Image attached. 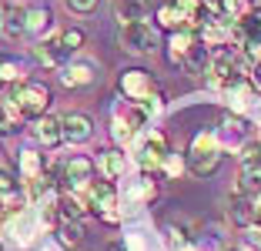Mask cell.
Listing matches in <instances>:
<instances>
[{
	"instance_id": "cell-14",
	"label": "cell",
	"mask_w": 261,
	"mask_h": 251,
	"mask_svg": "<svg viewBox=\"0 0 261 251\" xmlns=\"http://www.w3.org/2000/svg\"><path fill=\"white\" fill-rule=\"evenodd\" d=\"M61 124H64V141H70V144H84V141H91V134H94V121L87 114H77V111L64 114Z\"/></svg>"
},
{
	"instance_id": "cell-17",
	"label": "cell",
	"mask_w": 261,
	"mask_h": 251,
	"mask_svg": "<svg viewBox=\"0 0 261 251\" xmlns=\"http://www.w3.org/2000/svg\"><path fill=\"white\" fill-rule=\"evenodd\" d=\"M34 134H37V141L40 144H47V147H57V144H64V124H61V117H40L37 121V128H34Z\"/></svg>"
},
{
	"instance_id": "cell-5",
	"label": "cell",
	"mask_w": 261,
	"mask_h": 251,
	"mask_svg": "<svg viewBox=\"0 0 261 251\" xmlns=\"http://www.w3.org/2000/svg\"><path fill=\"white\" fill-rule=\"evenodd\" d=\"M121 47L127 54H154L158 51V31L147 20H121Z\"/></svg>"
},
{
	"instance_id": "cell-26",
	"label": "cell",
	"mask_w": 261,
	"mask_h": 251,
	"mask_svg": "<svg viewBox=\"0 0 261 251\" xmlns=\"http://www.w3.org/2000/svg\"><path fill=\"white\" fill-rule=\"evenodd\" d=\"M50 20H54V14L47 7H40V4L37 7H27V34H31V37H40V34L50 27Z\"/></svg>"
},
{
	"instance_id": "cell-24",
	"label": "cell",
	"mask_w": 261,
	"mask_h": 251,
	"mask_svg": "<svg viewBox=\"0 0 261 251\" xmlns=\"http://www.w3.org/2000/svg\"><path fill=\"white\" fill-rule=\"evenodd\" d=\"M245 137H248V121H245V117H234V114L224 117L221 137H218V141H221V147L224 144H234V141H245Z\"/></svg>"
},
{
	"instance_id": "cell-18",
	"label": "cell",
	"mask_w": 261,
	"mask_h": 251,
	"mask_svg": "<svg viewBox=\"0 0 261 251\" xmlns=\"http://www.w3.org/2000/svg\"><path fill=\"white\" fill-rule=\"evenodd\" d=\"M97 167L104 171L108 181L121 178L124 174V154H121V147H104V151H97Z\"/></svg>"
},
{
	"instance_id": "cell-27",
	"label": "cell",
	"mask_w": 261,
	"mask_h": 251,
	"mask_svg": "<svg viewBox=\"0 0 261 251\" xmlns=\"http://www.w3.org/2000/svg\"><path fill=\"white\" fill-rule=\"evenodd\" d=\"M61 238H64V244H81L87 238V231H84V224H81V218H67L61 224Z\"/></svg>"
},
{
	"instance_id": "cell-16",
	"label": "cell",
	"mask_w": 261,
	"mask_h": 251,
	"mask_svg": "<svg viewBox=\"0 0 261 251\" xmlns=\"http://www.w3.org/2000/svg\"><path fill=\"white\" fill-rule=\"evenodd\" d=\"M23 205V188L14 174L7 171H0V208H7V211H20Z\"/></svg>"
},
{
	"instance_id": "cell-8",
	"label": "cell",
	"mask_w": 261,
	"mask_h": 251,
	"mask_svg": "<svg viewBox=\"0 0 261 251\" xmlns=\"http://www.w3.org/2000/svg\"><path fill=\"white\" fill-rule=\"evenodd\" d=\"M61 178H64V188H67V191L87 188V184L94 181V161L84 158V154H74L70 161H64Z\"/></svg>"
},
{
	"instance_id": "cell-6",
	"label": "cell",
	"mask_w": 261,
	"mask_h": 251,
	"mask_svg": "<svg viewBox=\"0 0 261 251\" xmlns=\"http://www.w3.org/2000/svg\"><path fill=\"white\" fill-rule=\"evenodd\" d=\"M117 91H121L124 101H130V104H144V101L154 94V81H151V74H147L144 67H127V70H121Z\"/></svg>"
},
{
	"instance_id": "cell-35",
	"label": "cell",
	"mask_w": 261,
	"mask_h": 251,
	"mask_svg": "<svg viewBox=\"0 0 261 251\" xmlns=\"http://www.w3.org/2000/svg\"><path fill=\"white\" fill-rule=\"evenodd\" d=\"M104 251H130V248H127V241H108Z\"/></svg>"
},
{
	"instance_id": "cell-25",
	"label": "cell",
	"mask_w": 261,
	"mask_h": 251,
	"mask_svg": "<svg viewBox=\"0 0 261 251\" xmlns=\"http://www.w3.org/2000/svg\"><path fill=\"white\" fill-rule=\"evenodd\" d=\"M228 214H231V221H238V224H245V228H248L251 218H254V205L238 191V194H231V198H228Z\"/></svg>"
},
{
	"instance_id": "cell-32",
	"label": "cell",
	"mask_w": 261,
	"mask_h": 251,
	"mask_svg": "<svg viewBox=\"0 0 261 251\" xmlns=\"http://www.w3.org/2000/svg\"><path fill=\"white\" fill-rule=\"evenodd\" d=\"M97 4L100 0H64V7H67L70 14H94Z\"/></svg>"
},
{
	"instance_id": "cell-15",
	"label": "cell",
	"mask_w": 261,
	"mask_h": 251,
	"mask_svg": "<svg viewBox=\"0 0 261 251\" xmlns=\"http://www.w3.org/2000/svg\"><path fill=\"white\" fill-rule=\"evenodd\" d=\"M34 57H37L44 67H64L67 64V47L61 44V40H40L37 47H34Z\"/></svg>"
},
{
	"instance_id": "cell-9",
	"label": "cell",
	"mask_w": 261,
	"mask_h": 251,
	"mask_svg": "<svg viewBox=\"0 0 261 251\" xmlns=\"http://www.w3.org/2000/svg\"><path fill=\"white\" fill-rule=\"evenodd\" d=\"M238 164H241V181L248 188H261V141H248L241 147Z\"/></svg>"
},
{
	"instance_id": "cell-36",
	"label": "cell",
	"mask_w": 261,
	"mask_h": 251,
	"mask_svg": "<svg viewBox=\"0 0 261 251\" xmlns=\"http://www.w3.org/2000/svg\"><path fill=\"white\" fill-rule=\"evenodd\" d=\"M251 205H254V218H261V191L251 198Z\"/></svg>"
},
{
	"instance_id": "cell-1",
	"label": "cell",
	"mask_w": 261,
	"mask_h": 251,
	"mask_svg": "<svg viewBox=\"0 0 261 251\" xmlns=\"http://www.w3.org/2000/svg\"><path fill=\"white\" fill-rule=\"evenodd\" d=\"M185 164L194 178H211L218 171V164H221V141H218L211 131H198L191 147H188Z\"/></svg>"
},
{
	"instance_id": "cell-37",
	"label": "cell",
	"mask_w": 261,
	"mask_h": 251,
	"mask_svg": "<svg viewBox=\"0 0 261 251\" xmlns=\"http://www.w3.org/2000/svg\"><path fill=\"white\" fill-rule=\"evenodd\" d=\"M0 34H4V23H0Z\"/></svg>"
},
{
	"instance_id": "cell-22",
	"label": "cell",
	"mask_w": 261,
	"mask_h": 251,
	"mask_svg": "<svg viewBox=\"0 0 261 251\" xmlns=\"http://www.w3.org/2000/svg\"><path fill=\"white\" fill-rule=\"evenodd\" d=\"M198 44V40H194V31H174L171 34V64H185V57H188V51H191V47Z\"/></svg>"
},
{
	"instance_id": "cell-40",
	"label": "cell",
	"mask_w": 261,
	"mask_h": 251,
	"mask_svg": "<svg viewBox=\"0 0 261 251\" xmlns=\"http://www.w3.org/2000/svg\"><path fill=\"white\" fill-rule=\"evenodd\" d=\"M0 84H4V81H0Z\"/></svg>"
},
{
	"instance_id": "cell-39",
	"label": "cell",
	"mask_w": 261,
	"mask_h": 251,
	"mask_svg": "<svg viewBox=\"0 0 261 251\" xmlns=\"http://www.w3.org/2000/svg\"><path fill=\"white\" fill-rule=\"evenodd\" d=\"M0 251H4V244H0Z\"/></svg>"
},
{
	"instance_id": "cell-7",
	"label": "cell",
	"mask_w": 261,
	"mask_h": 251,
	"mask_svg": "<svg viewBox=\"0 0 261 251\" xmlns=\"http://www.w3.org/2000/svg\"><path fill=\"white\" fill-rule=\"evenodd\" d=\"M171 158V147H168V137L164 134H147V141H144V147H141V154H138V161H141V167H144V174H154V171H164V161Z\"/></svg>"
},
{
	"instance_id": "cell-23",
	"label": "cell",
	"mask_w": 261,
	"mask_h": 251,
	"mask_svg": "<svg viewBox=\"0 0 261 251\" xmlns=\"http://www.w3.org/2000/svg\"><path fill=\"white\" fill-rule=\"evenodd\" d=\"M7 228H10V235H14L20 244H31V238H34V218H31V214H23V211H10Z\"/></svg>"
},
{
	"instance_id": "cell-19",
	"label": "cell",
	"mask_w": 261,
	"mask_h": 251,
	"mask_svg": "<svg viewBox=\"0 0 261 251\" xmlns=\"http://www.w3.org/2000/svg\"><path fill=\"white\" fill-rule=\"evenodd\" d=\"M151 10H154L151 0H117V4H114L117 20H144Z\"/></svg>"
},
{
	"instance_id": "cell-21",
	"label": "cell",
	"mask_w": 261,
	"mask_h": 251,
	"mask_svg": "<svg viewBox=\"0 0 261 251\" xmlns=\"http://www.w3.org/2000/svg\"><path fill=\"white\" fill-rule=\"evenodd\" d=\"M23 128V114L17 111L14 101H0V137H7V134H17V131Z\"/></svg>"
},
{
	"instance_id": "cell-28",
	"label": "cell",
	"mask_w": 261,
	"mask_h": 251,
	"mask_svg": "<svg viewBox=\"0 0 261 251\" xmlns=\"http://www.w3.org/2000/svg\"><path fill=\"white\" fill-rule=\"evenodd\" d=\"M158 17H161V27H168V31H185V20H181V14H177L174 4L158 7Z\"/></svg>"
},
{
	"instance_id": "cell-10",
	"label": "cell",
	"mask_w": 261,
	"mask_h": 251,
	"mask_svg": "<svg viewBox=\"0 0 261 251\" xmlns=\"http://www.w3.org/2000/svg\"><path fill=\"white\" fill-rule=\"evenodd\" d=\"M61 81L67 87H87V84L97 81V64L87 61V57H77V61H67L61 67Z\"/></svg>"
},
{
	"instance_id": "cell-33",
	"label": "cell",
	"mask_w": 261,
	"mask_h": 251,
	"mask_svg": "<svg viewBox=\"0 0 261 251\" xmlns=\"http://www.w3.org/2000/svg\"><path fill=\"white\" fill-rule=\"evenodd\" d=\"M181 171H185V164H181V158H177V154H171V158L164 161V174H168V178H177Z\"/></svg>"
},
{
	"instance_id": "cell-11",
	"label": "cell",
	"mask_w": 261,
	"mask_h": 251,
	"mask_svg": "<svg viewBox=\"0 0 261 251\" xmlns=\"http://www.w3.org/2000/svg\"><path fill=\"white\" fill-rule=\"evenodd\" d=\"M181 14L188 31H201L207 20H211V7H207V0H171Z\"/></svg>"
},
{
	"instance_id": "cell-29",
	"label": "cell",
	"mask_w": 261,
	"mask_h": 251,
	"mask_svg": "<svg viewBox=\"0 0 261 251\" xmlns=\"http://www.w3.org/2000/svg\"><path fill=\"white\" fill-rule=\"evenodd\" d=\"M111 134H114L117 144H130V137L138 134V131H134V128H130V124L124 121L121 114H117V117H114V124H111Z\"/></svg>"
},
{
	"instance_id": "cell-34",
	"label": "cell",
	"mask_w": 261,
	"mask_h": 251,
	"mask_svg": "<svg viewBox=\"0 0 261 251\" xmlns=\"http://www.w3.org/2000/svg\"><path fill=\"white\" fill-rule=\"evenodd\" d=\"M248 244H251V248H258L261 251V224H248Z\"/></svg>"
},
{
	"instance_id": "cell-30",
	"label": "cell",
	"mask_w": 261,
	"mask_h": 251,
	"mask_svg": "<svg viewBox=\"0 0 261 251\" xmlns=\"http://www.w3.org/2000/svg\"><path fill=\"white\" fill-rule=\"evenodd\" d=\"M84 31H81V27H67V31L61 34V44L67 47V54H74V51H81V47H84Z\"/></svg>"
},
{
	"instance_id": "cell-20",
	"label": "cell",
	"mask_w": 261,
	"mask_h": 251,
	"mask_svg": "<svg viewBox=\"0 0 261 251\" xmlns=\"http://www.w3.org/2000/svg\"><path fill=\"white\" fill-rule=\"evenodd\" d=\"M17 167H20L23 181H34V178H44V158H40L34 147H23L17 154Z\"/></svg>"
},
{
	"instance_id": "cell-2",
	"label": "cell",
	"mask_w": 261,
	"mask_h": 251,
	"mask_svg": "<svg viewBox=\"0 0 261 251\" xmlns=\"http://www.w3.org/2000/svg\"><path fill=\"white\" fill-rule=\"evenodd\" d=\"M10 101L23 114V121H40L50 107V87L40 81H17L10 87Z\"/></svg>"
},
{
	"instance_id": "cell-38",
	"label": "cell",
	"mask_w": 261,
	"mask_h": 251,
	"mask_svg": "<svg viewBox=\"0 0 261 251\" xmlns=\"http://www.w3.org/2000/svg\"><path fill=\"white\" fill-rule=\"evenodd\" d=\"M228 251H238V248H228Z\"/></svg>"
},
{
	"instance_id": "cell-31",
	"label": "cell",
	"mask_w": 261,
	"mask_h": 251,
	"mask_svg": "<svg viewBox=\"0 0 261 251\" xmlns=\"http://www.w3.org/2000/svg\"><path fill=\"white\" fill-rule=\"evenodd\" d=\"M0 81L4 84H17L20 81V67H17L14 61H7V57H0Z\"/></svg>"
},
{
	"instance_id": "cell-3",
	"label": "cell",
	"mask_w": 261,
	"mask_h": 251,
	"mask_svg": "<svg viewBox=\"0 0 261 251\" xmlns=\"http://www.w3.org/2000/svg\"><path fill=\"white\" fill-rule=\"evenodd\" d=\"M245 61H241V54H234L231 47H218L215 54H211V61H207V70H204V81L211 84V87H224L228 91L231 84L245 81Z\"/></svg>"
},
{
	"instance_id": "cell-4",
	"label": "cell",
	"mask_w": 261,
	"mask_h": 251,
	"mask_svg": "<svg viewBox=\"0 0 261 251\" xmlns=\"http://www.w3.org/2000/svg\"><path fill=\"white\" fill-rule=\"evenodd\" d=\"M77 194L84 198V205L97 214L100 221H117V188L104 178V181H91L87 188H77Z\"/></svg>"
},
{
	"instance_id": "cell-13",
	"label": "cell",
	"mask_w": 261,
	"mask_h": 251,
	"mask_svg": "<svg viewBox=\"0 0 261 251\" xmlns=\"http://www.w3.org/2000/svg\"><path fill=\"white\" fill-rule=\"evenodd\" d=\"M0 23H4V37L10 40H20L23 34H27V7H20V4H4L0 7Z\"/></svg>"
},
{
	"instance_id": "cell-12",
	"label": "cell",
	"mask_w": 261,
	"mask_h": 251,
	"mask_svg": "<svg viewBox=\"0 0 261 251\" xmlns=\"http://www.w3.org/2000/svg\"><path fill=\"white\" fill-rule=\"evenodd\" d=\"M231 40H238L241 47L261 44V10H248L241 20L231 23Z\"/></svg>"
}]
</instances>
